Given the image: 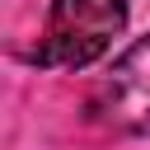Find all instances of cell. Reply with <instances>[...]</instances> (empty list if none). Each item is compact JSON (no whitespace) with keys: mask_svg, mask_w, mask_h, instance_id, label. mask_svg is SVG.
<instances>
[{"mask_svg":"<svg viewBox=\"0 0 150 150\" xmlns=\"http://www.w3.org/2000/svg\"><path fill=\"white\" fill-rule=\"evenodd\" d=\"M122 28H127V0H52L47 28L33 47V66L80 70L98 61Z\"/></svg>","mask_w":150,"mask_h":150,"instance_id":"1","label":"cell"},{"mask_svg":"<svg viewBox=\"0 0 150 150\" xmlns=\"http://www.w3.org/2000/svg\"><path fill=\"white\" fill-rule=\"evenodd\" d=\"M89 112L117 136H150V33L108 66L89 94Z\"/></svg>","mask_w":150,"mask_h":150,"instance_id":"2","label":"cell"}]
</instances>
